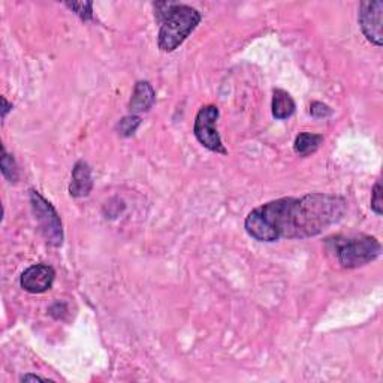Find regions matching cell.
Listing matches in <instances>:
<instances>
[{"mask_svg": "<svg viewBox=\"0 0 383 383\" xmlns=\"http://www.w3.org/2000/svg\"><path fill=\"white\" fill-rule=\"evenodd\" d=\"M326 244L331 247L343 268H360L376 261L382 253V246L376 236L356 234L349 236H331Z\"/></svg>", "mask_w": 383, "mask_h": 383, "instance_id": "3957f363", "label": "cell"}, {"mask_svg": "<svg viewBox=\"0 0 383 383\" xmlns=\"http://www.w3.org/2000/svg\"><path fill=\"white\" fill-rule=\"evenodd\" d=\"M29 198L35 219L39 224V231H41L45 241L52 247H60L64 240V234L57 210L35 189L30 190Z\"/></svg>", "mask_w": 383, "mask_h": 383, "instance_id": "277c9868", "label": "cell"}, {"mask_svg": "<svg viewBox=\"0 0 383 383\" xmlns=\"http://www.w3.org/2000/svg\"><path fill=\"white\" fill-rule=\"evenodd\" d=\"M156 102V91L147 81H138L135 84L134 93L129 102V111L132 114L147 113Z\"/></svg>", "mask_w": 383, "mask_h": 383, "instance_id": "9c48e42d", "label": "cell"}, {"mask_svg": "<svg viewBox=\"0 0 383 383\" xmlns=\"http://www.w3.org/2000/svg\"><path fill=\"white\" fill-rule=\"evenodd\" d=\"M93 189L91 168L86 161H78L72 169V180L69 184V193L74 198L88 196Z\"/></svg>", "mask_w": 383, "mask_h": 383, "instance_id": "ba28073f", "label": "cell"}, {"mask_svg": "<svg viewBox=\"0 0 383 383\" xmlns=\"http://www.w3.org/2000/svg\"><path fill=\"white\" fill-rule=\"evenodd\" d=\"M310 114L314 118H328L333 115V110L322 102H313L310 105Z\"/></svg>", "mask_w": 383, "mask_h": 383, "instance_id": "2e32d148", "label": "cell"}, {"mask_svg": "<svg viewBox=\"0 0 383 383\" xmlns=\"http://www.w3.org/2000/svg\"><path fill=\"white\" fill-rule=\"evenodd\" d=\"M382 17L383 2L382 0H367L360 5L358 23L364 36L376 47H382Z\"/></svg>", "mask_w": 383, "mask_h": 383, "instance_id": "8992f818", "label": "cell"}, {"mask_svg": "<svg viewBox=\"0 0 383 383\" xmlns=\"http://www.w3.org/2000/svg\"><path fill=\"white\" fill-rule=\"evenodd\" d=\"M141 125V118L138 115H127L123 117L120 122L117 123V130L122 137H130L135 134V130Z\"/></svg>", "mask_w": 383, "mask_h": 383, "instance_id": "4fadbf2b", "label": "cell"}, {"mask_svg": "<svg viewBox=\"0 0 383 383\" xmlns=\"http://www.w3.org/2000/svg\"><path fill=\"white\" fill-rule=\"evenodd\" d=\"M324 142V137L318 134H309V132H304V134H299L295 138L294 142V150L298 156L301 157H307L311 156L319 150L321 144Z\"/></svg>", "mask_w": 383, "mask_h": 383, "instance_id": "8fae6325", "label": "cell"}, {"mask_svg": "<svg viewBox=\"0 0 383 383\" xmlns=\"http://www.w3.org/2000/svg\"><path fill=\"white\" fill-rule=\"evenodd\" d=\"M2 103H4V110H2V118L5 120L6 118V114L9 110H12V103H9L5 98H2Z\"/></svg>", "mask_w": 383, "mask_h": 383, "instance_id": "ac0fdd59", "label": "cell"}, {"mask_svg": "<svg viewBox=\"0 0 383 383\" xmlns=\"http://www.w3.org/2000/svg\"><path fill=\"white\" fill-rule=\"evenodd\" d=\"M0 166H2V174L9 183L18 181V166L16 164V159L11 154L6 153L5 147L2 149V159H0Z\"/></svg>", "mask_w": 383, "mask_h": 383, "instance_id": "7c38bea8", "label": "cell"}, {"mask_svg": "<svg viewBox=\"0 0 383 383\" xmlns=\"http://www.w3.org/2000/svg\"><path fill=\"white\" fill-rule=\"evenodd\" d=\"M21 382H30V380H36V382H47L48 379L45 377H41V376H36V375H24L21 379Z\"/></svg>", "mask_w": 383, "mask_h": 383, "instance_id": "e0dca14e", "label": "cell"}, {"mask_svg": "<svg viewBox=\"0 0 383 383\" xmlns=\"http://www.w3.org/2000/svg\"><path fill=\"white\" fill-rule=\"evenodd\" d=\"M154 11L161 24L157 45L165 52L176 51L201 23L200 12L189 5L162 2L154 5Z\"/></svg>", "mask_w": 383, "mask_h": 383, "instance_id": "7a4b0ae2", "label": "cell"}, {"mask_svg": "<svg viewBox=\"0 0 383 383\" xmlns=\"http://www.w3.org/2000/svg\"><path fill=\"white\" fill-rule=\"evenodd\" d=\"M271 111L275 120H286L295 113V101L287 91L282 88H274Z\"/></svg>", "mask_w": 383, "mask_h": 383, "instance_id": "30bf717a", "label": "cell"}, {"mask_svg": "<svg viewBox=\"0 0 383 383\" xmlns=\"http://www.w3.org/2000/svg\"><path fill=\"white\" fill-rule=\"evenodd\" d=\"M382 205H383V202H382V184H380V181H376L375 188L372 190V210L377 216H382V213H383Z\"/></svg>", "mask_w": 383, "mask_h": 383, "instance_id": "9a60e30c", "label": "cell"}, {"mask_svg": "<svg viewBox=\"0 0 383 383\" xmlns=\"http://www.w3.org/2000/svg\"><path fill=\"white\" fill-rule=\"evenodd\" d=\"M219 108L216 105H205L195 117L193 125V134L196 139L200 141L202 147L213 153L227 154L228 150L224 149L222 142L220 134L217 130V120H219Z\"/></svg>", "mask_w": 383, "mask_h": 383, "instance_id": "5b68a950", "label": "cell"}, {"mask_svg": "<svg viewBox=\"0 0 383 383\" xmlns=\"http://www.w3.org/2000/svg\"><path fill=\"white\" fill-rule=\"evenodd\" d=\"M64 6L74 11L83 21L93 20V4L91 2H66Z\"/></svg>", "mask_w": 383, "mask_h": 383, "instance_id": "5bb4252c", "label": "cell"}, {"mask_svg": "<svg viewBox=\"0 0 383 383\" xmlns=\"http://www.w3.org/2000/svg\"><path fill=\"white\" fill-rule=\"evenodd\" d=\"M55 279V268L45 265V263H36L21 274L20 285L29 294H44L52 287Z\"/></svg>", "mask_w": 383, "mask_h": 383, "instance_id": "52a82bcc", "label": "cell"}, {"mask_svg": "<svg viewBox=\"0 0 383 383\" xmlns=\"http://www.w3.org/2000/svg\"><path fill=\"white\" fill-rule=\"evenodd\" d=\"M346 211L348 201L334 193L280 198L250 211L244 228L253 240L261 243L306 240L338 223Z\"/></svg>", "mask_w": 383, "mask_h": 383, "instance_id": "6da1fadb", "label": "cell"}]
</instances>
